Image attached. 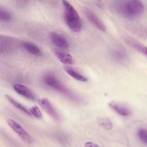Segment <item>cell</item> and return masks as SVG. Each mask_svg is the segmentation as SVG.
I'll list each match as a JSON object with an SVG mask.
<instances>
[{"label": "cell", "instance_id": "obj_1", "mask_svg": "<svg viewBox=\"0 0 147 147\" xmlns=\"http://www.w3.org/2000/svg\"><path fill=\"white\" fill-rule=\"evenodd\" d=\"M115 10L118 14L127 18H134L144 11V5L138 0L118 1L115 2Z\"/></svg>", "mask_w": 147, "mask_h": 147}, {"label": "cell", "instance_id": "obj_2", "mask_svg": "<svg viewBox=\"0 0 147 147\" xmlns=\"http://www.w3.org/2000/svg\"><path fill=\"white\" fill-rule=\"evenodd\" d=\"M61 2L65 10L64 18L67 25L73 32H80L82 29V22L78 13L68 2L62 1Z\"/></svg>", "mask_w": 147, "mask_h": 147}, {"label": "cell", "instance_id": "obj_3", "mask_svg": "<svg viewBox=\"0 0 147 147\" xmlns=\"http://www.w3.org/2000/svg\"><path fill=\"white\" fill-rule=\"evenodd\" d=\"M44 84L51 88L56 90L69 98H75V96L55 75L47 74L43 77Z\"/></svg>", "mask_w": 147, "mask_h": 147}, {"label": "cell", "instance_id": "obj_4", "mask_svg": "<svg viewBox=\"0 0 147 147\" xmlns=\"http://www.w3.org/2000/svg\"><path fill=\"white\" fill-rule=\"evenodd\" d=\"M7 123L25 142L28 144H32L34 142L33 138L16 121L13 119H8Z\"/></svg>", "mask_w": 147, "mask_h": 147}, {"label": "cell", "instance_id": "obj_5", "mask_svg": "<svg viewBox=\"0 0 147 147\" xmlns=\"http://www.w3.org/2000/svg\"><path fill=\"white\" fill-rule=\"evenodd\" d=\"M38 105L41 108L55 121H59L61 119L60 114L53 106L50 101L46 98H41L37 99Z\"/></svg>", "mask_w": 147, "mask_h": 147}, {"label": "cell", "instance_id": "obj_6", "mask_svg": "<svg viewBox=\"0 0 147 147\" xmlns=\"http://www.w3.org/2000/svg\"><path fill=\"white\" fill-rule=\"evenodd\" d=\"M84 13L90 22L97 29L103 32H105L106 30V28L104 23L94 11L88 8H85Z\"/></svg>", "mask_w": 147, "mask_h": 147}, {"label": "cell", "instance_id": "obj_7", "mask_svg": "<svg viewBox=\"0 0 147 147\" xmlns=\"http://www.w3.org/2000/svg\"><path fill=\"white\" fill-rule=\"evenodd\" d=\"M13 87L14 91L22 97L30 100H35L36 99V97L34 93L25 85L16 83Z\"/></svg>", "mask_w": 147, "mask_h": 147}, {"label": "cell", "instance_id": "obj_8", "mask_svg": "<svg viewBox=\"0 0 147 147\" xmlns=\"http://www.w3.org/2000/svg\"><path fill=\"white\" fill-rule=\"evenodd\" d=\"M109 107L118 114L122 117H128L131 114V110L124 104L112 101L109 103Z\"/></svg>", "mask_w": 147, "mask_h": 147}, {"label": "cell", "instance_id": "obj_9", "mask_svg": "<svg viewBox=\"0 0 147 147\" xmlns=\"http://www.w3.org/2000/svg\"><path fill=\"white\" fill-rule=\"evenodd\" d=\"M0 41L1 55H2L3 53H4L5 55H7L13 51L15 46L14 40L13 38L6 36H4V37H3L1 36Z\"/></svg>", "mask_w": 147, "mask_h": 147}, {"label": "cell", "instance_id": "obj_10", "mask_svg": "<svg viewBox=\"0 0 147 147\" xmlns=\"http://www.w3.org/2000/svg\"><path fill=\"white\" fill-rule=\"evenodd\" d=\"M49 37L52 42L61 49H67L68 48L69 45L67 39L61 34L52 32L49 34Z\"/></svg>", "mask_w": 147, "mask_h": 147}, {"label": "cell", "instance_id": "obj_11", "mask_svg": "<svg viewBox=\"0 0 147 147\" xmlns=\"http://www.w3.org/2000/svg\"><path fill=\"white\" fill-rule=\"evenodd\" d=\"M111 56L117 62L121 64H125L128 61L129 56L127 52L120 48H114L111 51Z\"/></svg>", "mask_w": 147, "mask_h": 147}, {"label": "cell", "instance_id": "obj_12", "mask_svg": "<svg viewBox=\"0 0 147 147\" xmlns=\"http://www.w3.org/2000/svg\"><path fill=\"white\" fill-rule=\"evenodd\" d=\"M123 40L130 47L133 48L136 51H138L144 55H146V48L144 45L129 36L125 37L123 38Z\"/></svg>", "mask_w": 147, "mask_h": 147}, {"label": "cell", "instance_id": "obj_13", "mask_svg": "<svg viewBox=\"0 0 147 147\" xmlns=\"http://www.w3.org/2000/svg\"><path fill=\"white\" fill-rule=\"evenodd\" d=\"M21 45L26 51L32 55L40 56L42 55V52L39 47L33 42L24 41L21 42Z\"/></svg>", "mask_w": 147, "mask_h": 147}, {"label": "cell", "instance_id": "obj_14", "mask_svg": "<svg viewBox=\"0 0 147 147\" xmlns=\"http://www.w3.org/2000/svg\"><path fill=\"white\" fill-rule=\"evenodd\" d=\"M64 69L68 75H69L72 78L78 81L83 82H85L87 81V78L85 76H84L81 73H80L79 72H78V71H76V69H75L74 68H72L69 65L65 66L64 67Z\"/></svg>", "mask_w": 147, "mask_h": 147}, {"label": "cell", "instance_id": "obj_15", "mask_svg": "<svg viewBox=\"0 0 147 147\" xmlns=\"http://www.w3.org/2000/svg\"><path fill=\"white\" fill-rule=\"evenodd\" d=\"M5 97H6V99L8 100V102H10L13 106H14L18 110H19L21 112L25 113L27 115L32 117V115L29 111V110L25 106L22 105L21 103L18 102L17 100H16L15 99H14L13 97H11L9 95L5 94Z\"/></svg>", "mask_w": 147, "mask_h": 147}, {"label": "cell", "instance_id": "obj_16", "mask_svg": "<svg viewBox=\"0 0 147 147\" xmlns=\"http://www.w3.org/2000/svg\"><path fill=\"white\" fill-rule=\"evenodd\" d=\"M55 55L57 59L63 64L67 65H69L73 64V59L71 55L69 53L56 51L55 52Z\"/></svg>", "mask_w": 147, "mask_h": 147}, {"label": "cell", "instance_id": "obj_17", "mask_svg": "<svg viewBox=\"0 0 147 147\" xmlns=\"http://www.w3.org/2000/svg\"><path fill=\"white\" fill-rule=\"evenodd\" d=\"M97 123L100 127L107 130H111L113 126L111 121L107 117H100L98 118Z\"/></svg>", "mask_w": 147, "mask_h": 147}, {"label": "cell", "instance_id": "obj_18", "mask_svg": "<svg viewBox=\"0 0 147 147\" xmlns=\"http://www.w3.org/2000/svg\"><path fill=\"white\" fill-rule=\"evenodd\" d=\"M12 17L11 13L6 9L0 7V20L3 22H10L11 20Z\"/></svg>", "mask_w": 147, "mask_h": 147}, {"label": "cell", "instance_id": "obj_19", "mask_svg": "<svg viewBox=\"0 0 147 147\" xmlns=\"http://www.w3.org/2000/svg\"><path fill=\"white\" fill-rule=\"evenodd\" d=\"M29 111L32 116L34 117L36 119H41L42 118V115L40 109L37 106H34L29 109Z\"/></svg>", "mask_w": 147, "mask_h": 147}, {"label": "cell", "instance_id": "obj_20", "mask_svg": "<svg viewBox=\"0 0 147 147\" xmlns=\"http://www.w3.org/2000/svg\"><path fill=\"white\" fill-rule=\"evenodd\" d=\"M137 136L140 141L145 144H147V131L144 128H140L138 130L137 133Z\"/></svg>", "mask_w": 147, "mask_h": 147}, {"label": "cell", "instance_id": "obj_21", "mask_svg": "<svg viewBox=\"0 0 147 147\" xmlns=\"http://www.w3.org/2000/svg\"><path fill=\"white\" fill-rule=\"evenodd\" d=\"M84 146H88V147H95V146H99V145L97 144H95V142L88 141L85 143Z\"/></svg>", "mask_w": 147, "mask_h": 147}]
</instances>
